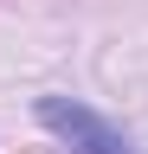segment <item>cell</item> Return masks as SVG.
Listing matches in <instances>:
<instances>
[{"label": "cell", "mask_w": 148, "mask_h": 154, "mask_svg": "<svg viewBox=\"0 0 148 154\" xmlns=\"http://www.w3.org/2000/svg\"><path fill=\"white\" fill-rule=\"evenodd\" d=\"M39 122H45L52 135H58V141H65L71 154H135L122 128H109L97 109L71 103V96H39Z\"/></svg>", "instance_id": "cell-1"}]
</instances>
